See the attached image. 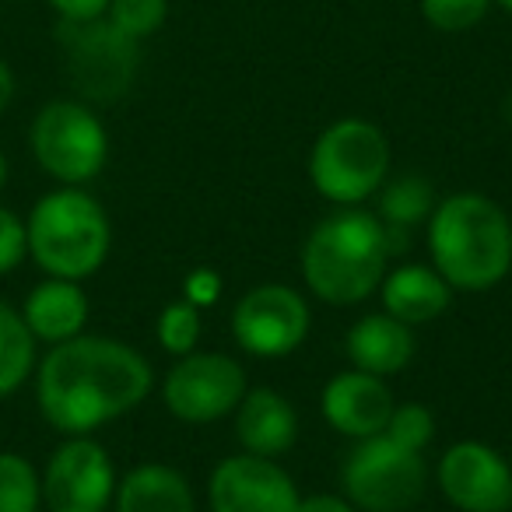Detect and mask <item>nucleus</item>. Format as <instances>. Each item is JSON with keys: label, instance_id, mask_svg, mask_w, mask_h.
I'll return each mask as SVG.
<instances>
[{"label": "nucleus", "instance_id": "nucleus-29", "mask_svg": "<svg viewBox=\"0 0 512 512\" xmlns=\"http://www.w3.org/2000/svg\"><path fill=\"white\" fill-rule=\"evenodd\" d=\"M43 4L57 15V22H88L102 18L109 8V0H43Z\"/></svg>", "mask_w": 512, "mask_h": 512}, {"label": "nucleus", "instance_id": "nucleus-8", "mask_svg": "<svg viewBox=\"0 0 512 512\" xmlns=\"http://www.w3.org/2000/svg\"><path fill=\"white\" fill-rule=\"evenodd\" d=\"M425 488V453H414L383 432L358 439L341 463V495L358 512H407L425 498Z\"/></svg>", "mask_w": 512, "mask_h": 512}, {"label": "nucleus", "instance_id": "nucleus-15", "mask_svg": "<svg viewBox=\"0 0 512 512\" xmlns=\"http://www.w3.org/2000/svg\"><path fill=\"white\" fill-rule=\"evenodd\" d=\"M232 418L242 453L281 460L299 442V411L285 393L271 386H249Z\"/></svg>", "mask_w": 512, "mask_h": 512}, {"label": "nucleus", "instance_id": "nucleus-28", "mask_svg": "<svg viewBox=\"0 0 512 512\" xmlns=\"http://www.w3.org/2000/svg\"><path fill=\"white\" fill-rule=\"evenodd\" d=\"M221 292H225V281L214 267H193L183 278V299L197 309H211L221 302Z\"/></svg>", "mask_w": 512, "mask_h": 512}, {"label": "nucleus", "instance_id": "nucleus-2", "mask_svg": "<svg viewBox=\"0 0 512 512\" xmlns=\"http://www.w3.org/2000/svg\"><path fill=\"white\" fill-rule=\"evenodd\" d=\"M432 267L453 292H491L512 271V218L488 193H449L425 221Z\"/></svg>", "mask_w": 512, "mask_h": 512}, {"label": "nucleus", "instance_id": "nucleus-7", "mask_svg": "<svg viewBox=\"0 0 512 512\" xmlns=\"http://www.w3.org/2000/svg\"><path fill=\"white\" fill-rule=\"evenodd\" d=\"M29 148L39 169L60 186H88L109 162V130L88 102L53 99L32 116Z\"/></svg>", "mask_w": 512, "mask_h": 512}, {"label": "nucleus", "instance_id": "nucleus-12", "mask_svg": "<svg viewBox=\"0 0 512 512\" xmlns=\"http://www.w3.org/2000/svg\"><path fill=\"white\" fill-rule=\"evenodd\" d=\"M435 488L460 512H512V463L481 439H460L435 463Z\"/></svg>", "mask_w": 512, "mask_h": 512}, {"label": "nucleus", "instance_id": "nucleus-18", "mask_svg": "<svg viewBox=\"0 0 512 512\" xmlns=\"http://www.w3.org/2000/svg\"><path fill=\"white\" fill-rule=\"evenodd\" d=\"M18 313H22L25 327L32 330V337L53 348V344H64L71 337L85 334L92 302H88L81 281L46 278L25 295V306Z\"/></svg>", "mask_w": 512, "mask_h": 512}, {"label": "nucleus", "instance_id": "nucleus-13", "mask_svg": "<svg viewBox=\"0 0 512 512\" xmlns=\"http://www.w3.org/2000/svg\"><path fill=\"white\" fill-rule=\"evenodd\" d=\"M299 484L278 460L253 453L225 456L207 481V509L211 512H295Z\"/></svg>", "mask_w": 512, "mask_h": 512}, {"label": "nucleus", "instance_id": "nucleus-34", "mask_svg": "<svg viewBox=\"0 0 512 512\" xmlns=\"http://www.w3.org/2000/svg\"><path fill=\"white\" fill-rule=\"evenodd\" d=\"M505 120L512 123V95H509V99H505Z\"/></svg>", "mask_w": 512, "mask_h": 512}, {"label": "nucleus", "instance_id": "nucleus-10", "mask_svg": "<svg viewBox=\"0 0 512 512\" xmlns=\"http://www.w3.org/2000/svg\"><path fill=\"white\" fill-rule=\"evenodd\" d=\"M246 369L225 351H190L176 358L162 379V404L186 425H211L232 418L246 397Z\"/></svg>", "mask_w": 512, "mask_h": 512}, {"label": "nucleus", "instance_id": "nucleus-17", "mask_svg": "<svg viewBox=\"0 0 512 512\" xmlns=\"http://www.w3.org/2000/svg\"><path fill=\"white\" fill-rule=\"evenodd\" d=\"M453 295L456 292L449 288V281L432 264H397L386 271L383 285H379L383 313L407 323L411 330L439 320L453 306Z\"/></svg>", "mask_w": 512, "mask_h": 512}, {"label": "nucleus", "instance_id": "nucleus-33", "mask_svg": "<svg viewBox=\"0 0 512 512\" xmlns=\"http://www.w3.org/2000/svg\"><path fill=\"white\" fill-rule=\"evenodd\" d=\"M491 4H495V8H502V11H509V15H512V0H491Z\"/></svg>", "mask_w": 512, "mask_h": 512}, {"label": "nucleus", "instance_id": "nucleus-23", "mask_svg": "<svg viewBox=\"0 0 512 512\" xmlns=\"http://www.w3.org/2000/svg\"><path fill=\"white\" fill-rule=\"evenodd\" d=\"M155 337L162 344V351H169L172 358H183L190 351L200 348L204 341V309L190 306L186 299H176L158 313Z\"/></svg>", "mask_w": 512, "mask_h": 512}, {"label": "nucleus", "instance_id": "nucleus-19", "mask_svg": "<svg viewBox=\"0 0 512 512\" xmlns=\"http://www.w3.org/2000/svg\"><path fill=\"white\" fill-rule=\"evenodd\" d=\"M113 512H197V495L169 463H137L116 481Z\"/></svg>", "mask_w": 512, "mask_h": 512}, {"label": "nucleus", "instance_id": "nucleus-5", "mask_svg": "<svg viewBox=\"0 0 512 512\" xmlns=\"http://www.w3.org/2000/svg\"><path fill=\"white\" fill-rule=\"evenodd\" d=\"M393 151L383 127L365 116H344L320 130L309 148V183L327 204L362 207L390 179Z\"/></svg>", "mask_w": 512, "mask_h": 512}, {"label": "nucleus", "instance_id": "nucleus-21", "mask_svg": "<svg viewBox=\"0 0 512 512\" xmlns=\"http://www.w3.org/2000/svg\"><path fill=\"white\" fill-rule=\"evenodd\" d=\"M439 204L432 183L418 172H404V176H390L376 193V214L393 228H411L425 225L432 207Z\"/></svg>", "mask_w": 512, "mask_h": 512}, {"label": "nucleus", "instance_id": "nucleus-35", "mask_svg": "<svg viewBox=\"0 0 512 512\" xmlns=\"http://www.w3.org/2000/svg\"><path fill=\"white\" fill-rule=\"evenodd\" d=\"M509 463H512V456H509Z\"/></svg>", "mask_w": 512, "mask_h": 512}, {"label": "nucleus", "instance_id": "nucleus-14", "mask_svg": "<svg viewBox=\"0 0 512 512\" xmlns=\"http://www.w3.org/2000/svg\"><path fill=\"white\" fill-rule=\"evenodd\" d=\"M393 404L397 400H393L386 379L369 376V372H358V369H344L337 376H330L320 393L323 421L351 442L372 439V435L383 432L386 421H390Z\"/></svg>", "mask_w": 512, "mask_h": 512}, {"label": "nucleus", "instance_id": "nucleus-26", "mask_svg": "<svg viewBox=\"0 0 512 512\" xmlns=\"http://www.w3.org/2000/svg\"><path fill=\"white\" fill-rule=\"evenodd\" d=\"M383 435H390L393 442L414 449V453H425L435 439V414L428 411L418 400H404V404H393L390 421H386Z\"/></svg>", "mask_w": 512, "mask_h": 512}, {"label": "nucleus", "instance_id": "nucleus-4", "mask_svg": "<svg viewBox=\"0 0 512 512\" xmlns=\"http://www.w3.org/2000/svg\"><path fill=\"white\" fill-rule=\"evenodd\" d=\"M25 235L29 256L46 278H95L113 249V221L85 186H57L43 193L25 218Z\"/></svg>", "mask_w": 512, "mask_h": 512}, {"label": "nucleus", "instance_id": "nucleus-1", "mask_svg": "<svg viewBox=\"0 0 512 512\" xmlns=\"http://www.w3.org/2000/svg\"><path fill=\"white\" fill-rule=\"evenodd\" d=\"M36 404L60 435H92L137 411L155 390L151 362L127 341L78 334L46 348L36 362Z\"/></svg>", "mask_w": 512, "mask_h": 512}, {"label": "nucleus", "instance_id": "nucleus-6", "mask_svg": "<svg viewBox=\"0 0 512 512\" xmlns=\"http://www.w3.org/2000/svg\"><path fill=\"white\" fill-rule=\"evenodd\" d=\"M57 46L74 95L88 106L120 102L141 71V43L123 36L106 15L88 22H57Z\"/></svg>", "mask_w": 512, "mask_h": 512}, {"label": "nucleus", "instance_id": "nucleus-9", "mask_svg": "<svg viewBox=\"0 0 512 512\" xmlns=\"http://www.w3.org/2000/svg\"><path fill=\"white\" fill-rule=\"evenodd\" d=\"M228 330L246 355L278 362L306 344L309 330H313V309L299 288L267 281V285H253L249 292H242V299L232 309Z\"/></svg>", "mask_w": 512, "mask_h": 512}, {"label": "nucleus", "instance_id": "nucleus-24", "mask_svg": "<svg viewBox=\"0 0 512 512\" xmlns=\"http://www.w3.org/2000/svg\"><path fill=\"white\" fill-rule=\"evenodd\" d=\"M106 18L123 32V36L144 39L158 36L169 22V0H109Z\"/></svg>", "mask_w": 512, "mask_h": 512}, {"label": "nucleus", "instance_id": "nucleus-30", "mask_svg": "<svg viewBox=\"0 0 512 512\" xmlns=\"http://www.w3.org/2000/svg\"><path fill=\"white\" fill-rule=\"evenodd\" d=\"M295 512H358L341 491H316V495H299Z\"/></svg>", "mask_w": 512, "mask_h": 512}, {"label": "nucleus", "instance_id": "nucleus-25", "mask_svg": "<svg viewBox=\"0 0 512 512\" xmlns=\"http://www.w3.org/2000/svg\"><path fill=\"white\" fill-rule=\"evenodd\" d=\"M491 8H495L491 0H418L425 25H432L435 32H446V36L477 29Z\"/></svg>", "mask_w": 512, "mask_h": 512}, {"label": "nucleus", "instance_id": "nucleus-20", "mask_svg": "<svg viewBox=\"0 0 512 512\" xmlns=\"http://www.w3.org/2000/svg\"><path fill=\"white\" fill-rule=\"evenodd\" d=\"M39 362V341L25 327L22 313L0 299V400H8L32 379Z\"/></svg>", "mask_w": 512, "mask_h": 512}, {"label": "nucleus", "instance_id": "nucleus-11", "mask_svg": "<svg viewBox=\"0 0 512 512\" xmlns=\"http://www.w3.org/2000/svg\"><path fill=\"white\" fill-rule=\"evenodd\" d=\"M116 467L109 449L95 435H64L46 460L43 484L46 512H109L116 495Z\"/></svg>", "mask_w": 512, "mask_h": 512}, {"label": "nucleus", "instance_id": "nucleus-16", "mask_svg": "<svg viewBox=\"0 0 512 512\" xmlns=\"http://www.w3.org/2000/svg\"><path fill=\"white\" fill-rule=\"evenodd\" d=\"M418 351V337L407 323L393 320L390 313H369L355 320L344 334V355L351 369L369 372V376L390 379L411 365Z\"/></svg>", "mask_w": 512, "mask_h": 512}, {"label": "nucleus", "instance_id": "nucleus-22", "mask_svg": "<svg viewBox=\"0 0 512 512\" xmlns=\"http://www.w3.org/2000/svg\"><path fill=\"white\" fill-rule=\"evenodd\" d=\"M43 484L29 456L0 449V512H39Z\"/></svg>", "mask_w": 512, "mask_h": 512}, {"label": "nucleus", "instance_id": "nucleus-32", "mask_svg": "<svg viewBox=\"0 0 512 512\" xmlns=\"http://www.w3.org/2000/svg\"><path fill=\"white\" fill-rule=\"evenodd\" d=\"M8 176H11L8 155H4V151H0V193H4V186H8Z\"/></svg>", "mask_w": 512, "mask_h": 512}, {"label": "nucleus", "instance_id": "nucleus-3", "mask_svg": "<svg viewBox=\"0 0 512 512\" xmlns=\"http://www.w3.org/2000/svg\"><path fill=\"white\" fill-rule=\"evenodd\" d=\"M393 264L386 225L376 211L337 207L302 242V281L327 306H358L372 299Z\"/></svg>", "mask_w": 512, "mask_h": 512}, {"label": "nucleus", "instance_id": "nucleus-31", "mask_svg": "<svg viewBox=\"0 0 512 512\" xmlns=\"http://www.w3.org/2000/svg\"><path fill=\"white\" fill-rule=\"evenodd\" d=\"M15 88H18L15 71H11L8 60H0V116L8 113L11 102H15Z\"/></svg>", "mask_w": 512, "mask_h": 512}, {"label": "nucleus", "instance_id": "nucleus-27", "mask_svg": "<svg viewBox=\"0 0 512 512\" xmlns=\"http://www.w3.org/2000/svg\"><path fill=\"white\" fill-rule=\"evenodd\" d=\"M29 256V235H25V218L11 207L0 204V278L25 264Z\"/></svg>", "mask_w": 512, "mask_h": 512}]
</instances>
